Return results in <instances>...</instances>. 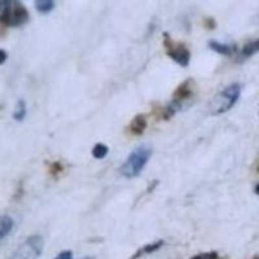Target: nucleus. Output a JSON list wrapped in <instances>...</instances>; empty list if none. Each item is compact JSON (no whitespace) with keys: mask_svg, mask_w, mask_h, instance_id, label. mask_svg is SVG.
I'll return each mask as SVG.
<instances>
[{"mask_svg":"<svg viewBox=\"0 0 259 259\" xmlns=\"http://www.w3.org/2000/svg\"><path fill=\"white\" fill-rule=\"evenodd\" d=\"M152 154H153V149L148 145H142V147L133 150V153L127 157L123 165L121 166L119 171H121L122 177L127 178V179H133V178L138 177L143 171V168L145 167Z\"/></svg>","mask_w":259,"mask_h":259,"instance_id":"1","label":"nucleus"},{"mask_svg":"<svg viewBox=\"0 0 259 259\" xmlns=\"http://www.w3.org/2000/svg\"><path fill=\"white\" fill-rule=\"evenodd\" d=\"M242 85L240 83H232V84L227 85L223 91L215 95L212 101L210 103V113L212 115H218L228 112L239 100Z\"/></svg>","mask_w":259,"mask_h":259,"instance_id":"2","label":"nucleus"},{"mask_svg":"<svg viewBox=\"0 0 259 259\" xmlns=\"http://www.w3.org/2000/svg\"><path fill=\"white\" fill-rule=\"evenodd\" d=\"M45 249V239L40 235L29 236L7 259H39Z\"/></svg>","mask_w":259,"mask_h":259,"instance_id":"3","label":"nucleus"},{"mask_svg":"<svg viewBox=\"0 0 259 259\" xmlns=\"http://www.w3.org/2000/svg\"><path fill=\"white\" fill-rule=\"evenodd\" d=\"M165 36V40H163V45H165L166 52H167L168 56L174 60L175 62L183 66V68H187L189 64V60H191V52L188 51V48L184 45H175L172 39L170 38V35L167 34H163Z\"/></svg>","mask_w":259,"mask_h":259,"instance_id":"4","label":"nucleus"},{"mask_svg":"<svg viewBox=\"0 0 259 259\" xmlns=\"http://www.w3.org/2000/svg\"><path fill=\"white\" fill-rule=\"evenodd\" d=\"M29 12H27V9L24 7V4L20 3V2H15L12 13H11V17H9L7 26H22V25H25L29 21Z\"/></svg>","mask_w":259,"mask_h":259,"instance_id":"5","label":"nucleus"},{"mask_svg":"<svg viewBox=\"0 0 259 259\" xmlns=\"http://www.w3.org/2000/svg\"><path fill=\"white\" fill-rule=\"evenodd\" d=\"M193 85H194V82L192 79H188V80H186V82H183L182 84H180L179 87L175 90L174 101L182 104L183 101L187 100V99H189V97L193 95Z\"/></svg>","mask_w":259,"mask_h":259,"instance_id":"6","label":"nucleus"},{"mask_svg":"<svg viewBox=\"0 0 259 259\" xmlns=\"http://www.w3.org/2000/svg\"><path fill=\"white\" fill-rule=\"evenodd\" d=\"M147 118L144 114H138L136 117H134V119L130 123V131L134 134V135H142L144 134L145 128H147Z\"/></svg>","mask_w":259,"mask_h":259,"instance_id":"7","label":"nucleus"},{"mask_svg":"<svg viewBox=\"0 0 259 259\" xmlns=\"http://www.w3.org/2000/svg\"><path fill=\"white\" fill-rule=\"evenodd\" d=\"M210 50H212L214 52L219 53V55H224V56H231L233 55L236 51L235 46L226 45V43H219L217 40H210L209 41Z\"/></svg>","mask_w":259,"mask_h":259,"instance_id":"8","label":"nucleus"},{"mask_svg":"<svg viewBox=\"0 0 259 259\" xmlns=\"http://www.w3.org/2000/svg\"><path fill=\"white\" fill-rule=\"evenodd\" d=\"M13 4H15V2H11V0H0V24L6 25V26L8 25Z\"/></svg>","mask_w":259,"mask_h":259,"instance_id":"9","label":"nucleus"},{"mask_svg":"<svg viewBox=\"0 0 259 259\" xmlns=\"http://www.w3.org/2000/svg\"><path fill=\"white\" fill-rule=\"evenodd\" d=\"M13 227H15V222L9 215H2L0 217V241L6 239L7 236L12 232Z\"/></svg>","mask_w":259,"mask_h":259,"instance_id":"10","label":"nucleus"},{"mask_svg":"<svg viewBox=\"0 0 259 259\" xmlns=\"http://www.w3.org/2000/svg\"><path fill=\"white\" fill-rule=\"evenodd\" d=\"M259 52V39H255L253 41H249L242 47L241 52H240V61L249 59V57L254 56L255 53Z\"/></svg>","mask_w":259,"mask_h":259,"instance_id":"11","label":"nucleus"},{"mask_svg":"<svg viewBox=\"0 0 259 259\" xmlns=\"http://www.w3.org/2000/svg\"><path fill=\"white\" fill-rule=\"evenodd\" d=\"M34 4H35V9L40 15H48L50 12H52L56 6V3L52 0H36Z\"/></svg>","mask_w":259,"mask_h":259,"instance_id":"12","label":"nucleus"},{"mask_svg":"<svg viewBox=\"0 0 259 259\" xmlns=\"http://www.w3.org/2000/svg\"><path fill=\"white\" fill-rule=\"evenodd\" d=\"M26 103L25 100H18L16 104V109L13 112V118H15L17 122L24 121L25 117H26Z\"/></svg>","mask_w":259,"mask_h":259,"instance_id":"13","label":"nucleus"},{"mask_svg":"<svg viewBox=\"0 0 259 259\" xmlns=\"http://www.w3.org/2000/svg\"><path fill=\"white\" fill-rule=\"evenodd\" d=\"M162 245H163V240H159V241L153 242V244L145 245V246L143 247V249H140V250H139L138 253H136L135 255L133 256V259L138 258V256L143 255V254H152V253H154V251H156V250H158V249L162 246Z\"/></svg>","mask_w":259,"mask_h":259,"instance_id":"14","label":"nucleus"},{"mask_svg":"<svg viewBox=\"0 0 259 259\" xmlns=\"http://www.w3.org/2000/svg\"><path fill=\"white\" fill-rule=\"evenodd\" d=\"M108 147L104 144H96L92 149V156L97 159H103L108 154Z\"/></svg>","mask_w":259,"mask_h":259,"instance_id":"15","label":"nucleus"},{"mask_svg":"<svg viewBox=\"0 0 259 259\" xmlns=\"http://www.w3.org/2000/svg\"><path fill=\"white\" fill-rule=\"evenodd\" d=\"M192 259H219L218 254L212 251V253H203V254H198V255L193 256Z\"/></svg>","mask_w":259,"mask_h":259,"instance_id":"16","label":"nucleus"},{"mask_svg":"<svg viewBox=\"0 0 259 259\" xmlns=\"http://www.w3.org/2000/svg\"><path fill=\"white\" fill-rule=\"evenodd\" d=\"M50 171L52 172V174H57V172H61V171H62L61 163H60V162H53L52 165H51Z\"/></svg>","mask_w":259,"mask_h":259,"instance_id":"17","label":"nucleus"},{"mask_svg":"<svg viewBox=\"0 0 259 259\" xmlns=\"http://www.w3.org/2000/svg\"><path fill=\"white\" fill-rule=\"evenodd\" d=\"M55 259H73V253H71L70 250L61 251Z\"/></svg>","mask_w":259,"mask_h":259,"instance_id":"18","label":"nucleus"},{"mask_svg":"<svg viewBox=\"0 0 259 259\" xmlns=\"http://www.w3.org/2000/svg\"><path fill=\"white\" fill-rule=\"evenodd\" d=\"M7 59H8V53L4 50H0V65H3L7 61Z\"/></svg>","mask_w":259,"mask_h":259,"instance_id":"19","label":"nucleus"},{"mask_svg":"<svg viewBox=\"0 0 259 259\" xmlns=\"http://www.w3.org/2000/svg\"><path fill=\"white\" fill-rule=\"evenodd\" d=\"M254 191H255V193H256V194H259V184H256V186H255V189H254Z\"/></svg>","mask_w":259,"mask_h":259,"instance_id":"20","label":"nucleus"},{"mask_svg":"<svg viewBox=\"0 0 259 259\" xmlns=\"http://www.w3.org/2000/svg\"><path fill=\"white\" fill-rule=\"evenodd\" d=\"M80 259H96V258H95V256H83V258Z\"/></svg>","mask_w":259,"mask_h":259,"instance_id":"21","label":"nucleus"}]
</instances>
